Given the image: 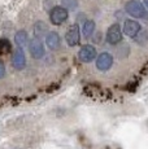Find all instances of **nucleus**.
<instances>
[{
    "mask_svg": "<svg viewBox=\"0 0 148 149\" xmlns=\"http://www.w3.org/2000/svg\"><path fill=\"white\" fill-rule=\"evenodd\" d=\"M125 10L127 12V14H130L134 18H147L148 13L146 10L144 4H142L138 0H130L126 3L125 5Z\"/></svg>",
    "mask_w": 148,
    "mask_h": 149,
    "instance_id": "obj_1",
    "label": "nucleus"
},
{
    "mask_svg": "<svg viewBox=\"0 0 148 149\" xmlns=\"http://www.w3.org/2000/svg\"><path fill=\"white\" fill-rule=\"evenodd\" d=\"M69 17V13H68V9L64 7H55L50 13V19L53 25H61L64 24L65 21Z\"/></svg>",
    "mask_w": 148,
    "mask_h": 149,
    "instance_id": "obj_2",
    "label": "nucleus"
},
{
    "mask_svg": "<svg viewBox=\"0 0 148 149\" xmlns=\"http://www.w3.org/2000/svg\"><path fill=\"white\" fill-rule=\"evenodd\" d=\"M122 40V30L118 24H113L107 31V42L112 45L118 44Z\"/></svg>",
    "mask_w": 148,
    "mask_h": 149,
    "instance_id": "obj_3",
    "label": "nucleus"
},
{
    "mask_svg": "<svg viewBox=\"0 0 148 149\" xmlns=\"http://www.w3.org/2000/svg\"><path fill=\"white\" fill-rule=\"evenodd\" d=\"M29 51L34 58H42L45 54V48L39 38H34L29 42Z\"/></svg>",
    "mask_w": 148,
    "mask_h": 149,
    "instance_id": "obj_4",
    "label": "nucleus"
},
{
    "mask_svg": "<svg viewBox=\"0 0 148 149\" xmlns=\"http://www.w3.org/2000/svg\"><path fill=\"white\" fill-rule=\"evenodd\" d=\"M65 40L70 47H74V45H77L79 43V40H81V31H79V26L77 24H73L69 27V30L66 31Z\"/></svg>",
    "mask_w": 148,
    "mask_h": 149,
    "instance_id": "obj_5",
    "label": "nucleus"
},
{
    "mask_svg": "<svg viewBox=\"0 0 148 149\" xmlns=\"http://www.w3.org/2000/svg\"><path fill=\"white\" fill-rule=\"evenodd\" d=\"M113 65V56L108 52H103L96 57V68L100 71L109 70L110 66Z\"/></svg>",
    "mask_w": 148,
    "mask_h": 149,
    "instance_id": "obj_6",
    "label": "nucleus"
},
{
    "mask_svg": "<svg viewBox=\"0 0 148 149\" xmlns=\"http://www.w3.org/2000/svg\"><path fill=\"white\" fill-rule=\"evenodd\" d=\"M78 56H79V60H81L82 62H91L96 58V49L94 45L86 44L81 48Z\"/></svg>",
    "mask_w": 148,
    "mask_h": 149,
    "instance_id": "obj_7",
    "label": "nucleus"
},
{
    "mask_svg": "<svg viewBox=\"0 0 148 149\" xmlns=\"http://www.w3.org/2000/svg\"><path fill=\"white\" fill-rule=\"evenodd\" d=\"M142 27L140 24L135 19H126L124 24V33L130 38H135L139 33H140Z\"/></svg>",
    "mask_w": 148,
    "mask_h": 149,
    "instance_id": "obj_8",
    "label": "nucleus"
},
{
    "mask_svg": "<svg viewBox=\"0 0 148 149\" xmlns=\"http://www.w3.org/2000/svg\"><path fill=\"white\" fill-rule=\"evenodd\" d=\"M12 64L13 66L18 70H22L25 66H26V57H25V53L22 51V48H17L13 53V57H12Z\"/></svg>",
    "mask_w": 148,
    "mask_h": 149,
    "instance_id": "obj_9",
    "label": "nucleus"
},
{
    "mask_svg": "<svg viewBox=\"0 0 148 149\" xmlns=\"http://www.w3.org/2000/svg\"><path fill=\"white\" fill-rule=\"evenodd\" d=\"M45 44H47V47L50 49L56 51L61 45V38H60V35L56 31H51V33H48L45 35Z\"/></svg>",
    "mask_w": 148,
    "mask_h": 149,
    "instance_id": "obj_10",
    "label": "nucleus"
},
{
    "mask_svg": "<svg viewBox=\"0 0 148 149\" xmlns=\"http://www.w3.org/2000/svg\"><path fill=\"white\" fill-rule=\"evenodd\" d=\"M15 42L16 44L18 45L20 48L22 47H26V45H29V35H27V33L25 30H20L16 33L15 35Z\"/></svg>",
    "mask_w": 148,
    "mask_h": 149,
    "instance_id": "obj_11",
    "label": "nucleus"
},
{
    "mask_svg": "<svg viewBox=\"0 0 148 149\" xmlns=\"http://www.w3.org/2000/svg\"><path fill=\"white\" fill-rule=\"evenodd\" d=\"M34 33H35V38H43L47 34V26L43 21H38L34 26Z\"/></svg>",
    "mask_w": 148,
    "mask_h": 149,
    "instance_id": "obj_12",
    "label": "nucleus"
},
{
    "mask_svg": "<svg viewBox=\"0 0 148 149\" xmlns=\"http://www.w3.org/2000/svg\"><path fill=\"white\" fill-rule=\"evenodd\" d=\"M94 31H95V22H94L92 19H87V21H84V24H83V35L86 36V38H90V36L94 34Z\"/></svg>",
    "mask_w": 148,
    "mask_h": 149,
    "instance_id": "obj_13",
    "label": "nucleus"
},
{
    "mask_svg": "<svg viewBox=\"0 0 148 149\" xmlns=\"http://www.w3.org/2000/svg\"><path fill=\"white\" fill-rule=\"evenodd\" d=\"M10 51V43L8 39H0V54H5Z\"/></svg>",
    "mask_w": 148,
    "mask_h": 149,
    "instance_id": "obj_14",
    "label": "nucleus"
},
{
    "mask_svg": "<svg viewBox=\"0 0 148 149\" xmlns=\"http://www.w3.org/2000/svg\"><path fill=\"white\" fill-rule=\"evenodd\" d=\"M62 7L66 8L68 10L69 9H75L78 7V0H61Z\"/></svg>",
    "mask_w": 148,
    "mask_h": 149,
    "instance_id": "obj_15",
    "label": "nucleus"
},
{
    "mask_svg": "<svg viewBox=\"0 0 148 149\" xmlns=\"http://www.w3.org/2000/svg\"><path fill=\"white\" fill-rule=\"evenodd\" d=\"M4 75H5V66H4V64L0 61V79L4 78Z\"/></svg>",
    "mask_w": 148,
    "mask_h": 149,
    "instance_id": "obj_16",
    "label": "nucleus"
},
{
    "mask_svg": "<svg viewBox=\"0 0 148 149\" xmlns=\"http://www.w3.org/2000/svg\"><path fill=\"white\" fill-rule=\"evenodd\" d=\"M143 3H144V7L148 9V0H143Z\"/></svg>",
    "mask_w": 148,
    "mask_h": 149,
    "instance_id": "obj_17",
    "label": "nucleus"
}]
</instances>
